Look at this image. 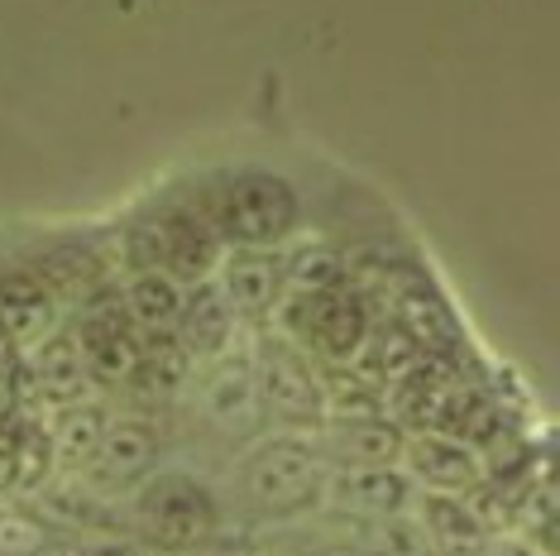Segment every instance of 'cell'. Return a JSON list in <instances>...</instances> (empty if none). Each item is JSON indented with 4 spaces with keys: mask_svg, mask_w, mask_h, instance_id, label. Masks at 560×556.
Segmentation results:
<instances>
[{
    "mask_svg": "<svg viewBox=\"0 0 560 556\" xmlns=\"http://www.w3.org/2000/svg\"><path fill=\"white\" fill-rule=\"evenodd\" d=\"M402 475L412 479V489L422 495H460L469 499L483 485V465L475 456V447L445 437V432H412L402 441Z\"/></svg>",
    "mask_w": 560,
    "mask_h": 556,
    "instance_id": "cell-10",
    "label": "cell"
},
{
    "mask_svg": "<svg viewBox=\"0 0 560 556\" xmlns=\"http://www.w3.org/2000/svg\"><path fill=\"white\" fill-rule=\"evenodd\" d=\"M412 518L436 547V556H489L493 552V528L479 513L475 499L460 495H417Z\"/></svg>",
    "mask_w": 560,
    "mask_h": 556,
    "instance_id": "cell-13",
    "label": "cell"
},
{
    "mask_svg": "<svg viewBox=\"0 0 560 556\" xmlns=\"http://www.w3.org/2000/svg\"><path fill=\"white\" fill-rule=\"evenodd\" d=\"M34 384H39L54 403H62V408L82 398L86 370H82L78 346H72L68 332H54L48 340H39V346H34Z\"/></svg>",
    "mask_w": 560,
    "mask_h": 556,
    "instance_id": "cell-19",
    "label": "cell"
},
{
    "mask_svg": "<svg viewBox=\"0 0 560 556\" xmlns=\"http://www.w3.org/2000/svg\"><path fill=\"white\" fill-rule=\"evenodd\" d=\"M183 293L187 288L177 278L159 274V269H135L130 283H125V312L139 326V336H168L177 326V312H183Z\"/></svg>",
    "mask_w": 560,
    "mask_h": 556,
    "instance_id": "cell-18",
    "label": "cell"
},
{
    "mask_svg": "<svg viewBox=\"0 0 560 556\" xmlns=\"http://www.w3.org/2000/svg\"><path fill=\"white\" fill-rule=\"evenodd\" d=\"M48 547V528L24 509H0V556H39Z\"/></svg>",
    "mask_w": 560,
    "mask_h": 556,
    "instance_id": "cell-22",
    "label": "cell"
},
{
    "mask_svg": "<svg viewBox=\"0 0 560 556\" xmlns=\"http://www.w3.org/2000/svg\"><path fill=\"white\" fill-rule=\"evenodd\" d=\"M283 340L326 364H350L369 340V312L350 288L330 293H283Z\"/></svg>",
    "mask_w": 560,
    "mask_h": 556,
    "instance_id": "cell-5",
    "label": "cell"
},
{
    "mask_svg": "<svg viewBox=\"0 0 560 556\" xmlns=\"http://www.w3.org/2000/svg\"><path fill=\"white\" fill-rule=\"evenodd\" d=\"M312 556H369V547H360V542H326Z\"/></svg>",
    "mask_w": 560,
    "mask_h": 556,
    "instance_id": "cell-24",
    "label": "cell"
},
{
    "mask_svg": "<svg viewBox=\"0 0 560 556\" xmlns=\"http://www.w3.org/2000/svg\"><path fill=\"white\" fill-rule=\"evenodd\" d=\"M154 471H159V427L139 413H120L106 417V437H101L96 456L82 475L96 495H135Z\"/></svg>",
    "mask_w": 560,
    "mask_h": 556,
    "instance_id": "cell-9",
    "label": "cell"
},
{
    "mask_svg": "<svg viewBox=\"0 0 560 556\" xmlns=\"http://www.w3.org/2000/svg\"><path fill=\"white\" fill-rule=\"evenodd\" d=\"M221 269V293L231 302L235 317L245 322H264L278 312V302H283L288 283H283V255L278 250H235L231 259L215 264Z\"/></svg>",
    "mask_w": 560,
    "mask_h": 556,
    "instance_id": "cell-12",
    "label": "cell"
},
{
    "mask_svg": "<svg viewBox=\"0 0 560 556\" xmlns=\"http://www.w3.org/2000/svg\"><path fill=\"white\" fill-rule=\"evenodd\" d=\"M58 332V298L39 274H0V336L10 346H39Z\"/></svg>",
    "mask_w": 560,
    "mask_h": 556,
    "instance_id": "cell-15",
    "label": "cell"
},
{
    "mask_svg": "<svg viewBox=\"0 0 560 556\" xmlns=\"http://www.w3.org/2000/svg\"><path fill=\"white\" fill-rule=\"evenodd\" d=\"M249 364H254V389H259L264 422H278V432H312V427L326 422L316 364L292 340L264 336L249 350Z\"/></svg>",
    "mask_w": 560,
    "mask_h": 556,
    "instance_id": "cell-4",
    "label": "cell"
},
{
    "mask_svg": "<svg viewBox=\"0 0 560 556\" xmlns=\"http://www.w3.org/2000/svg\"><path fill=\"white\" fill-rule=\"evenodd\" d=\"M369 556H436L412 513H393L369 523Z\"/></svg>",
    "mask_w": 560,
    "mask_h": 556,
    "instance_id": "cell-21",
    "label": "cell"
},
{
    "mask_svg": "<svg viewBox=\"0 0 560 556\" xmlns=\"http://www.w3.org/2000/svg\"><path fill=\"white\" fill-rule=\"evenodd\" d=\"M326 499L340 513L378 523V518H393V513H412L417 489L402 475V465H330Z\"/></svg>",
    "mask_w": 560,
    "mask_h": 556,
    "instance_id": "cell-11",
    "label": "cell"
},
{
    "mask_svg": "<svg viewBox=\"0 0 560 556\" xmlns=\"http://www.w3.org/2000/svg\"><path fill=\"white\" fill-rule=\"evenodd\" d=\"M139 245L144 250L135 255V269H159V274L177 278L183 288L211 278L215 264H221V235L211 231V221L201 217L197 207L159 211V217L139 231Z\"/></svg>",
    "mask_w": 560,
    "mask_h": 556,
    "instance_id": "cell-6",
    "label": "cell"
},
{
    "mask_svg": "<svg viewBox=\"0 0 560 556\" xmlns=\"http://www.w3.org/2000/svg\"><path fill=\"white\" fill-rule=\"evenodd\" d=\"M72 346H78V360L86 379L96 384H130L139 370V350H144V336L130 322L120 298L101 293L82 308V317L72 322Z\"/></svg>",
    "mask_w": 560,
    "mask_h": 556,
    "instance_id": "cell-7",
    "label": "cell"
},
{
    "mask_svg": "<svg viewBox=\"0 0 560 556\" xmlns=\"http://www.w3.org/2000/svg\"><path fill=\"white\" fill-rule=\"evenodd\" d=\"M499 556H541V552H532V547H522V542H517V547H503Z\"/></svg>",
    "mask_w": 560,
    "mask_h": 556,
    "instance_id": "cell-25",
    "label": "cell"
},
{
    "mask_svg": "<svg viewBox=\"0 0 560 556\" xmlns=\"http://www.w3.org/2000/svg\"><path fill=\"white\" fill-rule=\"evenodd\" d=\"M5 350H10V340L0 336V374H5Z\"/></svg>",
    "mask_w": 560,
    "mask_h": 556,
    "instance_id": "cell-26",
    "label": "cell"
},
{
    "mask_svg": "<svg viewBox=\"0 0 560 556\" xmlns=\"http://www.w3.org/2000/svg\"><path fill=\"white\" fill-rule=\"evenodd\" d=\"M298 225H302L298 187L269 169L231 173L211 207V231L221 235V245L231 240L235 250H278L283 240L298 235Z\"/></svg>",
    "mask_w": 560,
    "mask_h": 556,
    "instance_id": "cell-3",
    "label": "cell"
},
{
    "mask_svg": "<svg viewBox=\"0 0 560 556\" xmlns=\"http://www.w3.org/2000/svg\"><path fill=\"white\" fill-rule=\"evenodd\" d=\"M192 556H231V552H192Z\"/></svg>",
    "mask_w": 560,
    "mask_h": 556,
    "instance_id": "cell-27",
    "label": "cell"
},
{
    "mask_svg": "<svg viewBox=\"0 0 560 556\" xmlns=\"http://www.w3.org/2000/svg\"><path fill=\"white\" fill-rule=\"evenodd\" d=\"M197 413L215 437L231 441L264 437V408H259V389H254L249 350H225L221 360H211V370L197 384Z\"/></svg>",
    "mask_w": 560,
    "mask_h": 556,
    "instance_id": "cell-8",
    "label": "cell"
},
{
    "mask_svg": "<svg viewBox=\"0 0 560 556\" xmlns=\"http://www.w3.org/2000/svg\"><path fill=\"white\" fill-rule=\"evenodd\" d=\"M135 528L163 556H192L221 533V503L192 471H154L135 489Z\"/></svg>",
    "mask_w": 560,
    "mask_h": 556,
    "instance_id": "cell-2",
    "label": "cell"
},
{
    "mask_svg": "<svg viewBox=\"0 0 560 556\" xmlns=\"http://www.w3.org/2000/svg\"><path fill=\"white\" fill-rule=\"evenodd\" d=\"M20 485V465H15V441L0 437V489Z\"/></svg>",
    "mask_w": 560,
    "mask_h": 556,
    "instance_id": "cell-23",
    "label": "cell"
},
{
    "mask_svg": "<svg viewBox=\"0 0 560 556\" xmlns=\"http://www.w3.org/2000/svg\"><path fill=\"white\" fill-rule=\"evenodd\" d=\"M235 332H240V317L225 302L221 283L215 278H201L183 293V312H177V346L187 350L192 360H221L225 350H235Z\"/></svg>",
    "mask_w": 560,
    "mask_h": 556,
    "instance_id": "cell-14",
    "label": "cell"
},
{
    "mask_svg": "<svg viewBox=\"0 0 560 556\" xmlns=\"http://www.w3.org/2000/svg\"><path fill=\"white\" fill-rule=\"evenodd\" d=\"M407 432L388 422L384 413L374 417H336L322 441L326 465H398Z\"/></svg>",
    "mask_w": 560,
    "mask_h": 556,
    "instance_id": "cell-16",
    "label": "cell"
},
{
    "mask_svg": "<svg viewBox=\"0 0 560 556\" xmlns=\"http://www.w3.org/2000/svg\"><path fill=\"white\" fill-rule=\"evenodd\" d=\"M283 283L288 293H330V288H346V264L326 245H302L283 255Z\"/></svg>",
    "mask_w": 560,
    "mask_h": 556,
    "instance_id": "cell-20",
    "label": "cell"
},
{
    "mask_svg": "<svg viewBox=\"0 0 560 556\" xmlns=\"http://www.w3.org/2000/svg\"><path fill=\"white\" fill-rule=\"evenodd\" d=\"M326 456L322 441L302 432L254 437L235 465V499L249 518H298L326 499Z\"/></svg>",
    "mask_w": 560,
    "mask_h": 556,
    "instance_id": "cell-1",
    "label": "cell"
},
{
    "mask_svg": "<svg viewBox=\"0 0 560 556\" xmlns=\"http://www.w3.org/2000/svg\"><path fill=\"white\" fill-rule=\"evenodd\" d=\"M101 437H106V408H96V403H68L54 417V432H48V465L62 475H82L96 456Z\"/></svg>",
    "mask_w": 560,
    "mask_h": 556,
    "instance_id": "cell-17",
    "label": "cell"
}]
</instances>
